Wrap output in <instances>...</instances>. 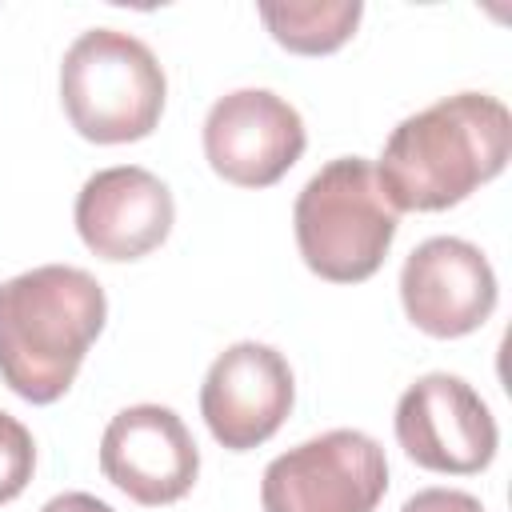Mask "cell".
Wrapping results in <instances>:
<instances>
[{"label":"cell","instance_id":"10","mask_svg":"<svg viewBox=\"0 0 512 512\" xmlns=\"http://www.w3.org/2000/svg\"><path fill=\"white\" fill-rule=\"evenodd\" d=\"M104 476L136 504L180 500L200 472V452L184 420L164 404H132L112 416L100 440Z\"/></svg>","mask_w":512,"mask_h":512},{"label":"cell","instance_id":"6","mask_svg":"<svg viewBox=\"0 0 512 512\" xmlns=\"http://www.w3.org/2000/svg\"><path fill=\"white\" fill-rule=\"evenodd\" d=\"M396 440L428 472L472 476L496 456V420L480 392L448 372H428L396 404Z\"/></svg>","mask_w":512,"mask_h":512},{"label":"cell","instance_id":"14","mask_svg":"<svg viewBox=\"0 0 512 512\" xmlns=\"http://www.w3.org/2000/svg\"><path fill=\"white\" fill-rule=\"evenodd\" d=\"M400 512H484L472 492L460 488H424L416 492Z\"/></svg>","mask_w":512,"mask_h":512},{"label":"cell","instance_id":"5","mask_svg":"<svg viewBox=\"0 0 512 512\" xmlns=\"http://www.w3.org/2000/svg\"><path fill=\"white\" fill-rule=\"evenodd\" d=\"M384 492V448L356 428H332L288 448L260 480L264 512H372Z\"/></svg>","mask_w":512,"mask_h":512},{"label":"cell","instance_id":"12","mask_svg":"<svg viewBox=\"0 0 512 512\" xmlns=\"http://www.w3.org/2000/svg\"><path fill=\"white\" fill-rule=\"evenodd\" d=\"M360 0H268L260 4V20L268 24L272 40L300 56L336 52L360 24Z\"/></svg>","mask_w":512,"mask_h":512},{"label":"cell","instance_id":"15","mask_svg":"<svg viewBox=\"0 0 512 512\" xmlns=\"http://www.w3.org/2000/svg\"><path fill=\"white\" fill-rule=\"evenodd\" d=\"M40 512H112V508L92 492H64V496H52Z\"/></svg>","mask_w":512,"mask_h":512},{"label":"cell","instance_id":"13","mask_svg":"<svg viewBox=\"0 0 512 512\" xmlns=\"http://www.w3.org/2000/svg\"><path fill=\"white\" fill-rule=\"evenodd\" d=\"M32 468H36V448L28 428L16 416L0 412V504L16 500L28 488Z\"/></svg>","mask_w":512,"mask_h":512},{"label":"cell","instance_id":"3","mask_svg":"<svg viewBox=\"0 0 512 512\" xmlns=\"http://www.w3.org/2000/svg\"><path fill=\"white\" fill-rule=\"evenodd\" d=\"M292 224L300 256L320 280L360 284L392 248L396 208L364 156H340L300 188Z\"/></svg>","mask_w":512,"mask_h":512},{"label":"cell","instance_id":"8","mask_svg":"<svg viewBox=\"0 0 512 512\" xmlns=\"http://www.w3.org/2000/svg\"><path fill=\"white\" fill-rule=\"evenodd\" d=\"M292 368L288 360L256 340H240L224 348L200 388V412L216 444L232 452H248L280 432L292 412Z\"/></svg>","mask_w":512,"mask_h":512},{"label":"cell","instance_id":"7","mask_svg":"<svg viewBox=\"0 0 512 512\" xmlns=\"http://www.w3.org/2000/svg\"><path fill=\"white\" fill-rule=\"evenodd\" d=\"M300 112L268 88H236L208 108L204 156L216 176L240 188L276 184L304 152Z\"/></svg>","mask_w":512,"mask_h":512},{"label":"cell","instance_id":"4","mask_svg":"<svg viewBox=\"0 0 512 512\" xmlns=\"http://www.w3.org/2000/svg\"><path fill=\"white\" fill-rule=\"evenodd\" d=\"M164 68L152 48L120 28H92L72 40L60 64V100L72 128L96 144L144 140L164 112Z\"/></svg>","mask_w":512,"mask_h":512},{"label":"cell","instance_id":"11","mask_svg":"<svg viewBox=\"0 0 512 512\" xmlns=\"http://www.w3.org/2000/svg\"><path fill=\"white\" fill-rule=\"evenodd\" d=\"M172 192L160 176L136 164L104 168L76 196V232L104 260H140L172 232Z\"/></svg>","mask_w":512,"mask_h":512},{"label":"cell","instance_id":"9","mask_svg":"<svg viewBox=\"0 0 512 512\" xmlns=\"http://www.w3.org/2000/svg\"><path fill=\"white\" fill-rule=\"evenodd\" d=\"M400 300L420 332L440 340L468 336L496 308V272L476 244L460 236H432L404 260Z\"/></svg>","mask_w":512,"mask_h":512},{"label":"cell","instance_id":"1","mask_svg":"<svg viewBox=\"0 0 512 512\" xmlns=\"http://www.w3.org/2000/svg\"><path fill=\"white\" fill-rule=\"evenodd\" d=\"M508 156V108L484 92H456L392 128L376 180L396 212H440L500 176Z\"/></svg>","mask_w":512,"mask_h":512},{"label":"cell","instance_id":"2","mask_svg":"<svg viewBox=\"0 0 512 512\" xmlns=\"http://www.w3.org/2000/svg\"><path fill=\"white\" fill-rule=\"evenodd\" d=\"M108 316L104 288L72 264H44L0 284V376L32 400L52 404L68 392L84 352Z\"/></svg>","mask_w":512,"mask_h":512}]
</instances>
